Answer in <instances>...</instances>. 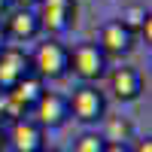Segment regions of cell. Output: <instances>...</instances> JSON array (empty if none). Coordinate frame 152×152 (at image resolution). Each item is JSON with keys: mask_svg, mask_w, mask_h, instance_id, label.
Masks as SVG:
<instances>
[{"mask_svg": "<svg viewBox=\"0 0 152 152\" xmlns=\"http://www.w3.org/2000/svg\"><path fill=\"white\" fill-rule=\"evenodd\" d=\"M104 137L100 134H82L79 140H76V146H73V152H104Z\"/></svg>", "mask_w": 152, "mask_h": 152, "instance_id": "cell-13", "label": "cell"}, {"mask_svg": "<svg viewBox=\"0 0 152 152\" xmlns=\"http://www.w3.org/2000/svg\"><path fill=\"white\" fill-rule=\"evenodd\" d=\"M0 152H12V149H0Z\"/></svg>", "mask_w": 152, "mask_h": 152, "instance_id": "cell-23", "label": "cell"}, {"mask_svg": "<svg viewBox=\"0 0 152 152\" xmlns=\"http://www.w3.org/2000/svg\"><path fill=\"white\" fill-rule=\"evenodd\" d=\"M28 73H31V58L18 46H3L0 49V91H9Z\"/></svg>", "mask_w": 152, "mask_h": 152, "instance_id": "cell-7", "label": "cell"}, {"mask_svg": "<svg viewBox=\"0 0 152 152\" xmlns=\"http://www.w3.org/2000/svg\"><path fill=\"white\" fill-rule=\"evenodd\" d=\"M40 152H58V149H40Z\"/></svg>", "mask_w": 152, "mask_h": 152, "instance_id": "cell-22", "label": "cell"}, {"mask_svg": "<svg viewBox=\"0 0 152 152\" xmlns=\"http://www.w3.org/2000/svg\"><path fill=\"white\" fill-rule=\"evenodd\" d=\"M131 43H134V34L125 28L119 18H113V21H107L104 28H100V43H97V49H100L104 55H125V52L131 49Z\"/></svg>", "mask_w": 152, "mask_h": 152, "instance_id": "cell-8", "label": "cell"}, {"mask_svg": "<svg viewBox=\"0 0 152 152\" xmlns=\"http://www.w3.org/2000/svg\"><path fill=\"white\" fill-rule=\"evenodd\" d=\"M131 152H152V137H143V140H137L131 146Z\"/></svg>", "mask_w": 152, "mask_h": 152, "instance_id": "cell-15", "label": "cell"}, {"mask_svg": "<svg viewBox=\"0 0 152 152\" xmlns=\"http://www.w3.org/2000/svg\"><path fill=\"white\" fill-rule=\"evenodd\" d=\"M34 12H37V21H40V31L61 34L76 18V3L73 0H40Z\"/></svg>", "mask_w": 152, "mask_h": 152, "instance_id": "cell-4", "label": "cell"}, {"mask_svg": "<svg viewBox=\"0 0 152 152\" xmlns=\"http://www.w3.org/2000/svg\"><path fill=\"white\" fill-rule=\"evenodd\" d=\"M15 3H18V9H34L40 0H15Z\"/></svg>", "mask_w": 152, "mask_h": 152, "instance_id": "cell-17", "label": "cell"}, {"mask_svg": "<svg viewBox=\"0 0 152 152\" xmlns=\"http://www.w3.org/2000/svg\"><path fill=\"white\" fill-rule=\"evenodd\" d=\"M67 70H73L85 82L100 79L107 70V55L97 49V43H79V46L67 49Z\"/></svg>", "mask_w": 152, "mask_h": 152, "instance_id": "cell-2", "label": "cell"}, {"mask_svg": "<svg viewBox=\"0 0 152 152\" xmlns=\"http://www.w3.org/2000/svg\"><path fill=\"white\" fill-rule=\"evenodd\" d=\"M104 152H131V146L128 143H107Z\"/></svg>", "mask_w": 152, "mask_h": 152, "instance_id": "cell-16", "label": "cell"}, {"mask_svg": "<svg viewBox=\"0 0 152 152\" xmlns=\"http://www.w3.org/2000/svg\"><path fill=\"white\" fill-rule=\"evenodd\" d=\"M31 73L40 79H61L67 73V49L58 40H46L31 55Z\"/></svg>", "mask_w": 152, "mask_h": 152, "instance_id": "cell-1", "label": "cell"}, {"mask_svg": "<svg viewBox=\"0 0 152 152\" xmlns=\"http://www.w3.org/2000/svg\"><path fill=\"white\" fill-rule=\"evenodd\" d=\"M3 140H6V134H3V128H0V149H3Z\"/></svg>", "mask_w": 152, "mask_h": 152, "instance_id": "cell-21", "label": "cell"}, {"mask_svg": "<svg viewBox=\"0 0 152 152\" xmlns=\"http://www.w3.org/2000/svg\"><path fill=\"white\" fill-rule=\"evenodd\" d=\"M134 134V125L125 119V116H104V143H128Z\"/></svg>", "mask_w": 152, "mask_h": 152, "instance_id": "cell-11", "label": "cell"}, {"mask_svg": "<svg viewBox=\"0 0 152 152\" xmlns=\"http://www.w3.org/2000/svg\"><path fill=\"white\" fill-rule=\"evenodd\" d=\"M3 110H6V91H0V116H3Z\"/></svg>", "mask_w": 152, "mask_h": 152, "instance_id": "cell-18", "label": "cell"}, {"mask_svg": "<svg viewBox=\"0 0 152 152\" xmlns=\"http://www.w3.org/2000/svg\"><path fill=\"white\" fill-rule=\"evenodd\" d=\"M6 37H15V40H31V37L40 34V21H37L34 9H15L3 24Z\"/></svg>", "mask_w": 152, "mask_h": 152, "instance_id": "cell-10", "label": "cell"}, {"mask_svg": "<svg viewBox=\"0 0 152 152\" xmlns=\"http://www.w3.org/2000/svg\"><path fill=\"white\" fill-rule=\"evenodd\" d=\"M6 46V31H3V24H0V49Z\"/></svg>", "mask_w": 152, "mask_h": 152, "instance_id": "cell-19", "label": "cell"}, {"mask_svg": "<svg viewBox=\"0 0 152 152\" xmlns=\"http://www.w3.org/2000/svg\"><path fill=\"white\" fill-rule=\"evenodd\" d=\"M6 140H9V149L12 152H40V149H46L43 146V128L31 116L12 119Z\"/></svg>", "mask_w": 152, "mask_h": 152, "instance_id": "cell-6", "label": "cell"}, {"mask_svg": "<svg viewBox=\"0 0 152 152\" xmlns=\"http://www.w3.org/2000/svg\"><path fill=\"white\" fill-rule=\"evenodd\" d=\"M146 15H149V9H143V6H128V9L122 12V18H119V21L134 34V31H140V24H143Z\"/></svg>", "mask_w": 152, "mask_h": 152, "instance_id": "cell-12", "label": "cell"}, {"mask_svg": "<svg viewBox=\"0 0 152 152\" xmlns=\"http://www.w3.org/2000/svg\"><path fill=\"white\" fill-rule=\"evenodd\" d=\"M67 110H70V116H76L79 122H97V119H104V113H107V100L91 82H85L79 88H73V94L67 97Z\"/></svg>", "mask_w": 152, "mask_h": 152, "instance_id": "cell-3", "label": "cell"}, {"mask_svg": "<svg viewBox=\"0 0 152 152\" xmlns=\"http://www.w3.org/2000/svg\"><path fill=\"white\" fill-rule=\"evenodd\" d=\"M140 88H143V79L134 67H116L110 73V91L116 100H134L140 97Z\"/></svg>", "mask_w": 152, "mask_h": 152, "instance_id": "cell-9", "label": "cell"}, {"mask_svg": "<svg viewBox=\"0 0 152 152\" xmlns=\"http://www.w3.org/2000/svg\"><path fill=\"white\" fill-rule=\"evenodd\" d=\"M140 34H143V40H146V43H152V12L143 18V24H140Z\"/></svg>", "mask_w": 152, "mask_h": 152, "instance_id": "cell-14", "label": "cell"}, {"mask_svg": "<svg viewBox=\"0 0 152 152\" xmlns=\"http://www.w3.org/2000/svg\"><path fill=\"white\" fill-rule=\"evenodd\" d=\"M6 6H9V0H0V12H6Z\"/></svg>", "mask_w": 152, "mask_h": 152, "instance_id": "cell-20", "label": "cell"}, {"mask_svg": "<svg viewBox=\"0 0 152 152\" xmlns=\"http://www.w3.org/2000/svg\"><path fill=\"white\" fill-rule=\"evenodd\" d=\"M28 116L40 125V128H61L67 119H70V110H67V97L58 94V91H43L40 100L34 104V110Z\"/></svg>", "mask_w": 152, "mask_h": 152, "instance_id": "cell-5", "label": "cell"}]
</instances>
